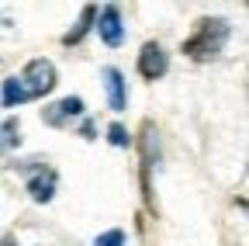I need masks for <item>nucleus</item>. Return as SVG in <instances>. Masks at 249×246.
<instances>
[{
	"label": "nucleus",
	"instance_id": "1",
	"mask_svg": "<svg viewBox=\"0 0 249 246\" xmlns=\"http://www.w3.org/2000/svg\"><path fill=\"white\" fill-rule=\"evenodd\" d=\"M225 42H229V21L225 18H201L194 24V35L183 38L180 52L187 59H194V63H208V59H214L225 49Z\"/></svg>",
	"mask_w": 249,
	"mask_h": 246
},
{
	"label": "nucleus",
	"instance_id": "2",
	"mask_svg": "<svg viewBox=\"0 0 249 246\" xmlns=\"http://www.w3.org/2000/svg\"><path fill=\"white\" fill-rule=\"evenodd\" d=\"M18 167L24 170V184H28V194L35 198L38 205L52 201V194H55V184H59L55 170H52V167H45L42 160H28V163H18Z\"/></svg>",
	"mask_w": 249,
	"mask_h": 246
},
{
	"label": "nucleus",
	"instance_id": "3",
	"mask_svg": "<svg viewBox=\"0 0 249 246\" xmlns=\"http://www.w3.org/2000/svg\"><path fill=\"white\" fill-rule=\"evenodd\" d=\"M21 80H24V87H28L31 101H35V97H45L49 90L55 87V66L49 63V59H31V63L24 66V73H21Z\"/></svg>",
	"mask_w": 249,
	"mask_h": 246
},
{
	"label": "nucleus",
	"instance_id": "4",
	"mask_svg": "<svg viewBox=\"0 0 249 246\" xmlns=\"http://www.w3.org/2000/svg\"><path fill=\"white\" fill-rule=\"evenodd\" d=\"M166 70H170V59H166L163 45H160V42H145L142 52H139V73H142L145 80H160Z\"/></svg>",
	"mask_w": 249,
	"mask_h": 246
},
{
	"label": "nucleus",
	"instance_id": "5",
	"mask_svg": "<svg viewBox=\"0 0 249 246\" xmlns=\"http://www.w3.org/2000/svg\"><path fill=\"white\" fill-rule=\"evenodd\" d=\"M97 32H101V42H104V45H111V49L121 45V38H124V24H121V11H118L114 4H107V7L101 11Z\"/></svg>",
	"mask_w": 249,
	"mask_h": 246
},
{
	"label": "nucleus",
	"instance_id": "6",
	"mask_svg": "<svg viewBox=\"0 0 249 246\" xmlns=\"http://www.w3.org/2000/svg\"><path fill=\"white\" fill-rule=\"evenodd\" d=\"M76 114H83V101H80V97H62V101L42 108V121H45V125H52V129L66 125V121L76 118Z\"/></svg>",
	"mask_w": 249,
	"mask_h": 246
},
{
	"label": "nucleus",
	"instance_id": "7",
	"mask_svg": "<svg viewBox=\"0 0 249 246\" xmlns=\"http://www.w3.org/2000/svg\"><path fill=\"white\" fill-rule=\"evenodd\" d=\"M101 76H104V90H107V108H111V111H124V101H128V97H124V80H121V73H118L114 66H107Z\"/></svg>",
	"mask_w": 249,
	"mask_h": 246
},
{
	"label": "nucleus",
	"instance_id": "8",
	"mask_svg": "<svg viewBox=\"0 0 249 246\" xmlns=\"http://www.w3.org/2000/svg\"><path fill=\"white\" fill-rule=\"evenodd\" d=\"M93 18H97V7H93V4H87V7L80 11V21H76V28H70V32L62 35V45H76V42H80V38L90 32Z\"/></svg>",
	"mask_w": 249,
	"mask_h": 246
},
{
	"label": "nucleus",
	"instance_id": "9",
	"mask_svg": "<svg viewBox=\"0 0 249 246\" xmlns=\"http://www.w3.org/2000/svg\"><path fill=\"white\" fill-rule=\"evenodd\" d=\"M24 101H31L24 80H21V76H7V80H4V108H18V104H24Z\"/></svg>",
	"mask_w": 249,
	"mask_h": 246
},
{
	"label": "nucleus",
	"instance_id": "10",
	"mask_svg": "<svg viewBox=\"0 0 249 246\" xmlns=\"http://www.w3.org/2000/svg\"><path fill=\"white\" fill-rule=\"evenodd\" d=\"M107 139H111V146H118V149H124V146L132 142V139H128V129L118 125V121H114V125H107Z\"/></svg>",
	"mask_w": 249,
	"mask_h": 246
},
{
	"label": "nucleus",
	"instance_id": "11",
	"mask_svg": "<svg viewBox=\"0 0 249 246\" xmlns=\"http://www.w3.org/2000/svg\"><path fill=\"white\" fill-rule=\"evenodd\" d=\"M93 246H124V232H121V229H111V232L97 236V243H93Z\"/></svg>",
	"mask_w": 249,
	"mask_h": 246
},
{
	"label": "nucleus",
	"instance_id": "12",
	"mask_svg": "<svg viewBox=\"0 0 249 246\" xmlns=\"http://www.w3.org/2000/svg\"><path fill=\"white\" fill-rule=\"evenodd\" d=\"M18 139H21V135H18V125H14V118H7V121H4V146L11 149Z\"/></svg>",
	"mask_w": 249,
	"mask_h": 246
},
{
	"label": "nucleus",
	"instance_id": "13",
	"mask_svg": "<svg viewBox=\"0 0 249 246\" xmlns=\"http://www.w3.org/2000/svg\"><path fill=\"white\" fill-rule=\"evenodd\" d=\"M80 135H83V139H93V125H90V121H83V129H80Z\"/></svg>",
	"mask_w": 249,
	"mask_h": 246
},
{
	"label": "nucleus",
	"instance_id": "14",
	"mask_svg": "<svg viewBox=\"0 0 249 246\" xmlns=\"http://www.w3.org/2000/svg\"><path fill=\"white\" fill-rule=\"evenodd\" d=\"M239 208H246V211H249V201H246V198H239Z\"/></svg>",
	"mask_w": 249,
	"mask_h": 246
},
{
	"label": "nucleus",
	"instance_id": "15",
	"mask_svg": "<svg viewBox=\"0 0 249 246\" xmlns=\"http://www.w3.org/2000/svg\"><path fill=\"white\" fill-rule=\"evenodd\" d=\"M4 246H14V243H11V239H7V243H4Z\"/></svg>",
	"mask_w": 249,
	"mask_h": 246
}]
</instances>
